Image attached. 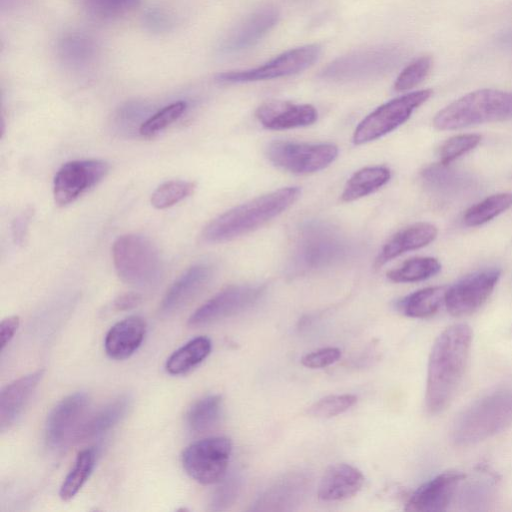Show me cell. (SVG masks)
<instances>
[{"instance_id": "obj_35", "label": "cell", "mask_w": 512, "mask_h": 512, "mask_svg": "<svg viewBox=\"0 0 512 512\" xmlns=\"http://www.w3.org/2000/svg\"><path fill=\"white\" fill-rule=\"evenodd\" d=\"M186 107L187 104L184 101L173 102L163 107L141 124L140 134L144 137H151L159 133L176 121L184 113Z\"/></svg>"}, {"instance_id": "obj_39", "label": "cell", "mask_w": 512, "mask_h": 512, "mask_svg": "<svg viewBox=\"0 0 512 512\" xmlns=\"http://www.w3.org/2000/svg\"><path fill=\"white\" fill-rule=\"evenodd\" d=\"M224 479V478H223ZM217 488L213 497L211 506L213 510H223L229 507L238 496L241 489V480L238 476H230Z\"/></svg>"}, {"instance_id": "obj_41", "label": "cell", "mask_w": 512, "mask_h": 512, "mask_svg": "<svg viewBox=\"0 0 512 512\" xmlns=\"http://www.w3.org/2000/svg\"><path fill=\"white\" fill-rule=\"evenodd\" d=\"M32 214L33 210L31 208H27L13 221L12 235L15 243H23Z\"/></svg>"}, {"instance_id": "obj_3", "label": "cell", "mask_w": 512, "mask_h": 512, "mask_svg": "<svg viewBox=\"0 0 512 512\" xmlns=\"http://www.w3.org/2000/svg\"><path fill=\"white\" fill-rule=\"evenodd\" d=\"M353 252L350 240L338 228L323 221H308L297 232L287 262V273L300 276L332 267Z\"/></svg>"}, {"instance_id": "obj_16", "label": "cell", "mask_w": 512, "mask_h": 512, "mask_svg": "<svg viewBox=\"0 0 512 512\" xmlns=\"http://www.w3.org/2000/svg\"><path fill=\"white\" fill-rule=\"evenodd\" d=\"M457 471L443 472L422 484L408 499L405 510L440 512L447 510L464 479Z\"/></svg>"}, {"instance_id": "obj_8", "label": "cell", "mask_w": 512, "mask_h": 512, "mask_svg": "<svg viewBox=\"0 0 512 512\" xmlns=\"http://www.w3.org/2000/svg\"><path fill=\"white\" fill-rule=\"evenodd\" d=\"M266 155L275 166L295 174H309L328 167L338 156L332 143L273 141Z\"/></svg>"}, {"instance_id": "obj_14", "label": "cell", "mask_w": 512, "mask_h": 512, "mask_svg": "<svg viewBox=\"0 0 512 512\" xmlns=\"http://www.w3.org/2000/svg\"><path fill=\"white\" fill-rule=\"evenodd\" d=\"M264 292L265 286L260 284L229 286L200 306L190 316L188 325L204 326L236 315L255 304Z\"/></svg>"}, {"instance_id": "obj_42", "label": "cell", "mask_w": 512, "mask_h": 512, "mask_svg": "<svg viewBox=\"0 0 512 512\" xmlns=\"http://www.w3.org/2000/svg\"><path fill=\"white\" fill-rule=\"evenodd\" d=\"M19 317L18 316H10L1 321L0 324V343L1 350L5 348V346L11 341L15 332L19 327Z\"/></svg>"}, {"instance_id": "obj_38", "label": "cell", "mask_w": 512, "mask_h": 512, "mask_svg": "<svg viewBox=\"0 0 512 512\" xmlns=\"http://www.w3.org/2000/svg\"><path fill=\"white\" fill-rule=\"evenodd\" d=\"M481 141L478 134H460L446 140L439 149L440 163L449 165L451 162L474 149Z\"/></svg>"}, {"instance_id": "obj_2", "label": "cell", "mask_w": 512, "mask_h": 512, "mask_svg": "<svg viewBox=\"0 0 512 512\" xmlns=\"http://www.w3.org/2000/svg\"><path fill=\"white\" fill-rule=\"evenodd\" d=\"M300 194L299 187L290 186L258 196L214 218L201 237L207 243H220L250 233L286 211Z\"/></svg>"}, {"instance_id": "obj_26", "label": "cell", "mask_w": 512, "mask_h": 512, "mask_svg": "<svg viewBox=\"0 0 512 512\" xmlns=\"http://www.w3.org/2000/svg\"><path fill=\"white\" fill-rule=\"evenodd\" d=\"M391 178V171L385 166H369L355 172L346 182L341 200L352 202L379 190Z\"/></svg>"}, {"instance_id": "obj_9", "label": "cell", "mask_w": 512, "mask_h": 512, "mask_svg": "<svg viewBox=\"0 0 512 512\" xmlns=\"http://www.w3.org/2000/svg\"><path fill=\"white\" fill-rule=\"evenodd\" d=\"M400 58L397 48L379 46L341 56L329 63L321 76L333 81L362 80L392 69Z\"/></svg>"}, {"instance_id": "obj_6", "label": "cell", "mask_w": 512, "mask_h": 512, "mask_svg": "<svg viewBox=\"0 0 512 512\" xmlns=\"http://www.w3.org/2000/svg\"><path fill=\"white\" fill-rule=\"evenodd\" d=\"M113 264L118 277L135 287H150L162 274V261L156 246L137 234L119 236L112 247Z\"/></svg>"}, {"instance_id": "obj_27", "label": "cell", "mask_w": 512, "mask_h": 512, "mask_svg": "<svg viewBox=\"0 0 512 512\" xmlns=\"http://www.w3.org/2000/svg\"><path fill=\"white\" fill-rule=\"evenodd\" d=\"M446 287H427L415 291L398 302L399 310L411 318H429L444 305Z\"/></svg>"}, {"instance_id": "obj_25", "label": "cell", "mask_w": 512, "mask_h": 512, "mask_svg": "<svg viewBox=\"0 0 512 512\" xmlns=\"http://www.w3.org/2000/svg\"><path fill=\"white\" fill-rule=\"evenodd\" d=\"M421 178L430 189L443 194L465 192L475 184L468 174L456 171L440 162L425 167L421 171Z\"/></svg>"}, {"instance_id": "obj_23", "label": "cell", "mask_w": 512, "mask_h": 512, "mask_svg": "<svg viewBox=\"0 0 512 512\" xmlns=\"http://www.w3.org/2000/svg\"><path fill=\"white\" fill-rule=\"evenodd\" d=\"M437 236V228L427 222L410 225L393 235L383 246L375 260L380 267L390 260L411 250L422 248Z\"/></svg>"}, {"instance_id": "obj_34", "label": "cell", "mask_w": 512, "mask_h": 512, "mask_svg": "<svg viewBox=\"0 0 512 512\" xmlns=\"http://www.w3.org/2000/svg\"><path fill=\"white\" fill-rule=\"evenodd\" d=\"M194 182L171 180L159 185L151 195V204L156 209H166L193 194Z\"/></svg>"}, {"instance_id": "obj_4", "label": "cell", "mask_w": 512, "mask_h": 512, "mask_svg": "<svg viewBox=\"0 0 512 512\" xmlns=\"http://www.w3.org/2000/svg\"><path fill=\"white\" fill-rule=\"evenodd\" d=\"M512 424V384L497 387L475 400L455 419L451 437L468 446L484 441Z\"/></svg>"}, {"instance_id": "obj_28", "label": "cell", "mask_w": 512, "mask_h": 512, "mask_svg": "<svg viewBox=\"0 0 512 512\" xmlns=\"http://www.w3.org/2000/svg\"><path fill=\"white\" fill-rule=\"evenodd\" d=\"M211 340L196 337L177 349L166 362V371L171 375H182L199 365L211 352Z\"/></svg>"}, {"instance_id": "obj_7", "label": "cell", "mask_w": 512, "mask_h": 512, "mask_svg": "<svg viewBox=\"0 0 512 512\" xmlns=\"http://www.w3.org/2000/svg\"><path fill=\"white\" fill-rule=\"evenodd\" d=\"M431 95L430 89L418 90L379 106L358 124L353 133V143L365 144L392 132L405 123Z\"/></svg>"}, {"instance_id": "obj_30", "label": "cell", "mask_w": 512, "mask_h": 512, "mask_svg": "<svg viewBox=\"0 0 512 512\" xmlns=\"http://www.w3.org/2000/svg\"><path fill=\"white\" fill-rule=\"evenodd\" d=\"M96 461L94 448H87L79 452L74 466L64 479L59 496L64 501L71 500L83 487L91 475Z\"/></svg>"}, {"instance_id": "obj_11", "label": "cell", "mask_w": 512, "mask_h": 512, "mask_svg": "<svg viewBox=\"0 0 512 512\" xmlns=\"http://www.w3.org/2000/svg\"><path fill=\"white\" fill-rule=\"evenodd\" d=\"M319 54L318 45H305L286 51L255 68L220 73L216 80L222 83H244L293 75L312 65Z\"/></svg>"}, {"instance_id": "obj_5", "label": "cell", "mask_w": 512, "mask_h": 512, "mask_svg": "<svg viewBox=\"0 0 512 512\" xmlns=\"http://www.w3.org/2000/svg\"><path fill=\"white\" fill-rule=\"evenodd\" d=\"M512 119V92L479 89L440 110L433 119L438 130H455L472 125Z\"/></svg>"}, {"instance_id": "obj_33", "label": "cell", "mask_w": 512, "mask_h": 512, "mask_svg": "<svg viewBox=\"0 0 512 512\" xmlns=\"http://www.w3.org/2000/svg\"><path fill=\"white\" fill-rule=\"evenodd\" d=\"M142 0H79L86 13L99 20L119 18L136 9Z\"/></svg>"}, {"instance_id": "obj_43", "label": "cell", "mask_w": 512, "mask_h": 512, "mask_svg": "<svg viewBox=\"0 0 512 512\" xmlns=\"http://www.w3.org/2000/svg\"><path fill=\"white\" fill-rule=\"evenodd\" d=\"M140 302L141 296L138 293L127 292L114 300V307L116 310L125 311L138 306Z\"/></svg>"}, {"instance_id": "obj_37", "label": "cell", "mask_w": 512, "mask_h": 512, "mask_svg": "<svg viewBox=\"0 0 512 512\" xmlns=\"http://www.w3.org/2000/svg\"><path fill=\"white\" fill-rule=\"evenodd\" d=\"M432 67V58L422 56L407 65L397 77L394 89L406 91L420 84L429 74Z\"/></svg>"}, {"instance_id": "obj_1", "label": "cell", "mask_w": 512, "mask_h": 512, "mask_svg": "<svg viewBox=\"0 0 512 512\" xmlns=\"http://www.w3.org/2000/svg\"><path fill=\"white\" fill-rule=\"evenodd\" d=\"M472 330L459 323L447 327L436 338L428 359L425 390L427 410L443 411L462 381L471 349Z\"/></svg>"}, {"instance_id": "obj_24", "label": "cell", "mask_w": 512, "mask_h": 512, "mask_svg": "<svg viewBox=\"0 0 512 512\" xmlns=\"http://www.w3.org/2000/svg\"><path fill=\"white\" fill-rule=\"evenodd\" d=\"M130 405L127 396H119L91 416L81 426L75 440L98 437L114 427L126 414Z\"/></svg>"}, {"instance_id": "obj_17", "label": "cell", "mask_w": 512, "mask_h": 512, "mask_svg": "<svg viewBox=\"0 0 512 512\" xmlns=\"http://www.w3.org/2000/svg\"><path fill=\"white\" fill-rule=\"evenodd\" d=\"M255 116L266 129L285 130L315 123L318 113L310 104H295L277 100L260 105Z\"/></svg>"}, {"instance_id": "obj_22", "label": "cell", "mask_w": 512, "mask_h": 512, "mask_svg": "<svg viewBox=\"0 0 512 512\" xmlns=\"http://www.w3.org/2000/svg\"><path fill=\"white\" fill-rule=\"evenodd\" d=\"M146 334V322L139 316L127 317L113 325L106 334L104 347L110 358L123 360L141 345Z\"/></svg>"}, {"instance_id": "obj_36", "label": "cell", "mask_w": 512, "mask_h": 512, "mask_svg": "<svg viewBox=\"0 0 512 512\" xmlns=\"http://www.w3.org/2000/svg\"><path fill=\"white\" fill-rule=\"evenodd\" d=\"M357 402L352 394L329 395L319 399L308 410V413L317 418H331L344 413Z\"/></svg>"}, {"instance_id": "obj_13", "label": "cell", "mask_w": 512, "mask_h": 512, "mask_svg": "<svg viewBox=\"0 0 512 512\" xmlns=\"http://www.w3.org/2000/svg\"><path fill=\"white\" fill-rule=\"evenodd\" d=\"M501 270L486 268L464 276L446 289L444 305L453 316H465L477 311L492 294Z\"/></svg>"}, {"instance_id": "obj_20", "label": "cell", "mask_w": 512, "mask_h": 512, "mask_svg": "<svg viewBox=\"0 0 512 512\" xmlns=\"http://www.w3.org/2000/svg\"><path fill=\"white\" fill-rule=\"evenodd\" d=\"M43 370L22 376L1 389L0 430L9 429L21 415L24 407L36 389Z\"/></svg>"}, {"instance_id": "obj_29", "label": "cell", "mask_w": 512, "mask_h": 512, "mask_svg": "<svg viewBox=\"0 0 512 512\" xmlns=\"http://www.w3.org/2000/svg\"><path fill=\"white\" fill-rule=\"evenodd\" d=\"M221 414L222 397L209 395L192 405L187 414V423L196 433L207 432L218 424Z\"/></svg>"}, {"instance_id": "obj_21", "label": "cell", "mask_w": 512, "mask_h": 512, "mask_svg": "<svg viewBox=\"0 0 512 512\" xmlns=\"http://www.w3.org/2000/svg\"><path fill=\"white\" fill-rule=\"evenodd\" d=\"M279 12L271 5L254 10L239 24L225 42L227 51L249 48L258 42L278 21Z\"/></svg>"}, {"instance_id": "obj_40", "label": "cell", "mask_w": 512, "mask_h": 512, "mask_svg": "<svg viewBox=\"0 0 512 512\" xmlns=\"http://www.w3.org/2000/svg\"><path fill=\"white\" fill-rule=\"evenodd\" d=\"M340 357V349L336 347H326L304 355L301 359V363L311 369L324 368L337 362Z\"/></svg>"}, {"instance_id": "obj_32", "label": "cell", "mask_w": 512, "mask_h": 512, "mask_svg": "<svg viewBox=\"0 0 512 512\" xmlns=\"http://www.w3.org/2000/svg\"><path fill=\"white\" fill-rule=\"evenodd\" d=\"M512 206L511 193L491 195L471 206L464 214L463 221L470 227L480 226L492 220Z\"/></svg>"}, {"instance_id": "obj_12", "label": "cell", "mask_w": 512, "mask_h": 512, "mask_svg": "<svg viewBox=\"0 0 512 512\" xmlns=\"http://www.w3.org/2000/svg\"><path fill=\"white\" fill-rule=\"evenodd\" d=\"M109 165L98 159L74 160L63 164L53 180V197L58 206L73 203L108 174Z\"/></svg>"}, {"instance_id": "obj_31", "label": "cell", "mask_w": 512, "mask_h": 512, "mask_svg": "<svg viewBox=\"0 0 512 512\" xmlns=\"http://www.w3.org/2000/svg\"><path fill=\"white\" fill-rule=\"evenodd\" d=\"M441 270L439 261L432 257H416L390 270L387 278L396 283H409L426 280Z\"/></svg>"}, {"instance_id": "obj_15", "label": "cell", "mask_w": 512, "mask_h": 512, "mask_svg": "<svg viewBox=\"0 0 512 512\" xmlns=\"http://www.w3.org/2000/svg\"><path fill=\"white\" fill-rule=\"evenodd\" d=\"M89 397L76 392L62 399L50 412L46 422V441L51 447H60L75 439L86 420Z\"/></svg>"}, {"instance_id": "obj_19", "label": "cell", "mask_w": 512, "mask_h": 512, "mask_svg": "<svg viewBox=\"0 0 512 512\" xmlns=\"http://www.w3.org/2000/svg\"><path fill=\"white\" fill-rule=\"evenodd\" d=\"M364 484V476L356 467L339 463L330 466L323 474L318 497L325 502L343 501L356 495Z\"/></svg>"}, {"instance_id": "obj_10", "label": "cell", "mask_w": 512, "mask_h": 512, "mask_svg": "<svg viewBox=\"0 0 512 512\" xmlns=\"http://www.w3.org/2000/svg\"><path fill=\"white\" fill-rule=\"evenodd\" d=\"M232 451L226 437H209L190 444L182 454L187 474L203 485L220 482L226 475Z\"/></svg>"}, {"instance_id": "obj_18", "label": "cell", "mask_w": 512, "mask_h": 512, "mask_svg": "<svg viewBox=\"0 0 512 512\" xmlns=\"http://www.w3.org/2000/svg\"><path fill=\"white\" fill-rule=\"evenodd\" d=\"M213 277V267L199 263L183 272L166 292L160 311L165 315L172 314L191 302L205 289Z\"/></svg>"}]
</instances>
